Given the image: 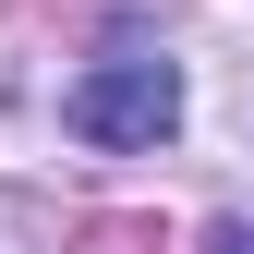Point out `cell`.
Segmentation results:
<instances>
[{
  "mask_svg": "<svg viewBox=\"0 0 254 254\" xmlns=\"http://www.w3.org/2000/svg\"><path fill=\"white\" fill-rule=\"evenodd\" d=\"M61 121H73L85 145H170L182 133V73L157 49H109L97 73L61 97Z\"/></svg>",
  "mask_w": 254,
  "mask_h": 254,
  "instance_id": "obj_1",
  "label": "cell"
},
{
  "mask_svg": "<svg viewBox=\"0 0 254 254\" xmlns=\"http://www.w3.org/2000/svg\"><path fill=\"white\" fill-rule=\"evenodd\" d=\"M206 254H254V230H242V218H218V230H206Z\"/></svg>",
  "mask_w": 254,
  "mask_h": 254,
  "instance_id": "obj_2",
  "label": "cell"
}]
</instances>
